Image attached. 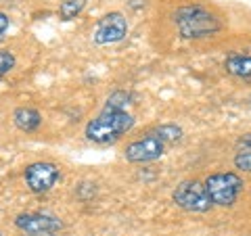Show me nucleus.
<instances>
[{
	"mask_svg": "<svg viewBox=\"0 0 251 236\" xmlns=\"http://www.w3.org/2000/svg\"><path fill=\"white\" fill-rule=\"evenodd\" d=\"M172 201L180 209L191 211V213H205V211L214 207L205 190V184L197 182V180H186V182L178 184L176 190L172 192Z\"/></svg>",
	"mask_w": 251,
	"mask_h": 236,
	"instance_id": "4",
	"label": "nucleus"
},
{
	"mask_svg": "<svg viewBox=\"0 0 251 236\" xmlns=\"http://www.w3.org/2000/svg\"><path fill=\"white\" fill-rule=\"evenodd\" d=\"M237 151H251V134H243L237 142Z\"/></svg>",
	"mask_w": 251,
	"mask_h": 236,
	"instance_id": "17",
	"label": "nucleus"
},
{
	"mask_svg": "<svg viewBox=\"0 0 251 236\" xmlns=\"http://www.w3.org/2000/svg\"><path fill=\"white\" fill-rule=\"evenodd\" d=\"M155 136L161 140L163 144H172V142H178L180 138H182V130L178 128L174 123H166V125H159L155 132Z\"/></svg>",
	"mask_w": 251,
	"mask_h": 236,
	"instance_id": "12",
	"label": "nucleus"
},
{
	"mask_svg": "<svg viewBox=\"0 0 251 236\" xmlns=\"http://www.w3.org/2000/svg\"><path fill=\"white\" fill-rule=\"evenodd\" d=\"M13 121L21 132H36L42 123V115L31 107H19L13 113Z\"/></svg>",
	"mask_w": 251,
	"mask_h": 236,
	"instance_id": "9",
	"label": "nucleus"
},
{
	"mask_svg": "<svg viewBox=\"0 0 251 236\" xmlns=\"http://www.w3.org/2000/svg\"><path fill=\"white\" fill-rule=\"evenodd\" d=\"M15 226L25 234H57L63 228V222L54 215L31 211V213H21L15 217Z\"/></svg>",
	"mask_w": 251,
	"mask_h": 236,
	"instance_id": "7",
	"label": "nucleus"
},
{
	"mask_svg": "<svg viewBox=\"0 0 251 236\" xmlns=\"http://www.w3.org/2000/svg\"><path fill=\"white\" fill-rule=\"evenodd\" d=\"M86 6V0H65L59 6V17L61 21H72L77 15L82 13V9Z\"/></svg>",
	"mask_w": 251,
	"mask_h": 236,
	"instance_id": "11",
	"label": "nucleus"
},
{
	"mask_svg": "<svg viewBox=\"0 0 251 236\" xmlns=\"http://www.w3.org/2000/svg\"><path fill=\"white\" fill-rule=\"evenodd\" d=\"M27 236H54V234H27Z\"/></svg>",
	"mask_w": 251,
	"mask_h": 236,
	"instance_id": "18",
	"label": "nucleus"
},
{
	"mask_svg": "<svg viewBox=\"0 0 251 236\" xmlns=\"http://www.w3.org/2000/svg\"><path fill=\"white\" fill-rule=\"evenodd\" d=\"M126 36H128V21L117 11L107 13L105 17H100L92 29V42L99 46L117 44V42H122Z\"/></svg>",
	"mask_w": 251,
	"mask_h": 236,
	"instance_id": "5",
	"label": "nucleus"
},
{
	"mask_svg": "<svg viewBox=\"0 0 251 236\" xmlns=\"http://www.w3.org/2000/svg\"><path fill=\"white\" fill-rule=\"evenodd\" d=\"M234 167L251 174V151H237V155H234Z\"/></svg>",
	"mask_w": 251,
	"mask_h": 236,
	"instance_id": "15",
	"label": "nucleus"
},
{
	"mask_svg": "<svg viewBox=\"0 0 251 236\" xmlns=\"http://www.w3.org/2000/svg\"><path fill=\"white\" fill-rule=\"evenodd\" d=\"M174 23L178 27V34L186 40H201L209 38L222 29L220 21L214 13L201 4H184L178 6L174 13Z\"/></svg>",
	"mask_w": 251,
	"mask_h": 236,
	"instance_id": "1",
	"label": "nucleus"
},
{
	"mask_svg": "<svg viewBox=\"0 0 251 236\" xmlns=\"http://www.w3.org/2000/svg\"><path fill=\"white\" fill-rule=\"evenodd\" d=\"M205 190L209 194L211 205L218 207H232L237 203L239 194L243 192V180L234 171H220L205 178Z\"/></svg>",
	"mask_w": 251,
	"mask_h": 236,
	"instance_id": "3",
	"label": "nucleus"
},
{
	"mask_svg": "<svg viewBox=\"0 0 251 236\" xmlns=\"http://www.w3.org/2000/svg\"><path fill=\"white\" fill-rule=\"evenodd\" d=\"M9 25H11V19L6 13H0V42L4 40V34L9 31Z\"/></svg>",
	"mask_w": 251,
	"mask_h": 236,
	"instance_id": "16",
	"label": "nucleus"
},
{
	"mask_svg": "<svg viewBox=\"0 0 251 236\" xmlns=\"http://www.w3.org/2000/svg\"><path fill=\"white\" fill-rule=\"evenodd\" d=\"M166 153V144L161 142L155 134H149V136L140 138V140H134L126 146V159L130 163H149V161H155Z\"/></svg>",
	"mask_w": 251,
	"mask_h": 236,
	"instance_id": "8",
	"label": "nucleus"
},
{
	"mask_svg": "<svg viewBox=\"0 0 251 236\" xmlns=\"http://www.w3.org/2000/svg\"><path fill=\"white\" fill-rule=\"evenodd\" d=\"M224 69L234 77L251 80V54H230L224 61Z\"/></svg>",
	"mask_w": 251,
	"mask_h": 236,
	"instance_id": "10",
	"label": "nucleus"
},
{
	"mask_svg": "<svg viewBox=\"0 0 251 236\" xmlns=\"http://www.w3.org/2000/svg\"><path fill=\"white\" fill-rule=\"evenodd\" d=\"M134 117L128 111H113V109H103L99 117L88 121L86 125V138L97 144H113L124 134H128L134 128Z\"/></svg>",
	"mask_w": 251,
	"mask_h": 236,
	"instance_id": "2",
	"label": "nucleus"
},
{
	"mask_svg": "<svg viewBox=\"0 0 251 236\" xmlns=\"http://www.w3.org/2000/svg\"><path fill=\"white\" fill-rule=\"evenodd\" d=\"M0 236H2V234H0Z\"/></svg>",
	"mask_w": 251,
	"mask_h": 236,
	"instance_id": "19",
	"label": "nucleus"
},
{
	"mask_svg": "<svg viewBox=\"0 0 251 236\" xmlns=\"http://www.w3.org/2000/svg\"><path fill=\"white\" fill-rule=\"evenodd\" d=\"M130 100H132V94L130 92L117 90V92H113L111 96L107 98L105 109H113V111H126V107L130 105Z\"/></svg>",
	"mask_w": 251,
	"mask_h": 236,
	"instance_id": "13",
	"label": "nucleus"
},
{
	"mask_svg": "<svg viewBox=\"0 0 251 236\" xmlns=\"http://www.w3.org/2000/svg\"><path fill=\"white\" fill-rule=\"evenodd\" d=\"M25 184L34 194H44L59 182L61 169L52 161H36L25 167Z\"/></svg>",
	"mask_w": 251,
	"mask_h": 236,
	"instance_id": "6",
	"label": "nucleus"
},
{
	"mask_svg": "<svg viewBox=\"0 0 251 236\" xmlns=\"http://www.w3.org/2000/svg\"><path fill=\"white\" fill-rule=\"evenodd\" d=\"M15 65H17L15 54L9 52V50H0V77H4L9 71H13Z\"/></svg>",
	"mask_w": 251,
	"mask_h": 236,
	"instance_id": "14",
	"label": "nucleus"
}]
</instances>
